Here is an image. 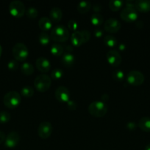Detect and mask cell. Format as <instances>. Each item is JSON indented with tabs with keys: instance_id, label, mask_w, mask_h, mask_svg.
I'll return each mask as SVG.
<instances>
[{
	"instance_id": "cell-39",
	"label": "cell",
	"mask_w": 150,
	"mask_h": 150,
	"mask_svg": "<svg viewBox=\"0 0 150 150\" xmlns=\"http://www.w3.org/2000/svg\"><path fill=\"white\" fill-rule=\"evenodd\" d=\"M101 8H102V6H101V4H99V3H96V4H94V6H93V9H94V10L95 11V13H99V12L101 10Z\"/></svg>"
},
{
	"instance_id": "cell-29",
	"label": "cell",
	"mask_w": 150,
	"mask_h": 150,
	"mask_svg": "<svg viewBox=\"0 0 150 150\" xmlns=\"http://www.w3.org/2000/svg\"><path fill=\"white\" fill-rule=\"evenodd\" d=\"M21 93L23 96L29 98V97H32L34 95V89L30 86H24L21 89Z\"/></svg>"
},
{
	"instance_id": "cell-17",
	"label": "cell",
	"mask_w": 150,
	"mask_h": 150,
	"mask_svg": "<svg viewBox=\"0 0 150 150\" xmlns=\"http://www.w3.org/2000/svg\"><path fill=\"white\" fill-rule=\"evenodd\" d=\"M50 19L54 22L60 21L63 17V11L58 7H53L49 13Z\"/></svg>"
},
{
	"instance_id": "cell-12",
	"label": "cell",
	"mask_w": 150,
	"mask_h": 150,
	"mask_svg": "<svg viewBox=\"0 0 150 150\" xmlns=\"http://www.w3.org/2000/svg\"><path fill=\"white\" fill-rule=\"evenodd\" d=\"M19 140H20V136L19 133L16 131H11L6 136L4 145L7 148H14L18 145Z\"/></svg>"
},
{
	"instance_id": "cell-27",
	"label": "cell",
	"mask_w": 150,
	"mask_h": 150,
	"mask_svg": "<svg viewBox=\"0 0 150 150\" xmlns=\"http://www.w3.org/2000/svg\"><path fill=\"white\" fill-rule=\"evenodd\" d=\"M112 76L115 81H121L124 79V73L120 69H117V70H113L112 73Z\"/></svg>"
},
{
	"instance_id": "cell-42",
	"label": "cell",
	"mask_w": 150,
	"mask_h": 150,
	"mask_svg": "<svg viewBox=\"0 0 150 150\" xmlns=\"http://www.w3.org/2000/svg\"><path fill=\"white\" fill-rule=\"evenodd\" d=\"M135 26H136L138 29H141V28L144 26V22L141 20H138L135 22Z\"/></svg>"
},
{
	"instance_id": "cell-13",
	"label": "cell",
	"mask_w": 150,
	"mask_h": 150,
	"mask_svg": "<svg viewBox=\"0 0 150 150\" xmlns=\"http://www.w3.org/2000/svg\"><path fill=\"white\" fill-rule=\"evenodd\" d=\"M107 59L111 65L119 66L122 61V57L120 53L116 50H110L107 53Z\"/></svg>"
},
{
	"instance_id": "cell-26",
	"label": "cell",
	"mask_w": 150,
	"mask_h": 150,
	"mask_svg": "<svg viewBox=\"0 0 150 150\" xmlns=\"http://www.w3.org/2000/svg\"><path fill=\"white\" fill-rule=\"evenodd\" d=\"M109 7L113 11L119 10L122 5L124 4V1L122 0H110L108 3Z\"/></svg>"
},
{
	"instance_id": "cell-5",
	"label": "cell",
	"mask_w": 150,
	"mask_h": 150,
	"mask_svg": "<svg viewBox=\"0 0 150 150\" xmlns=\"http://www.w3.org/2000/svg\"><path fill=\"white\" fill-rule=\"evenodd\" d=\"M13 55L17 61H24L29 56V50L24 43L17 42L13 47Z\"/></svg>"
},
{
	"instance_id": "cell-40",
	"label": "cell",
	"mask_w": 150,
	"mask_h": 150,
	"mask_svg": "<svg viewBox=\"0 0 150 150\" xmlns=\"http://www.w3.org/2000/svg\"><path fill=\"white\" fill-rule=\"evenodd\" d=\"M135 1H132V0H126V1H125V5H126V7H133V8H135Z\"/></svg>"
},
{
	"instance_id": "cell-43",
	"label": "cell",
	"mask_w": 150,
	"mask_h": 150,
	"mask_svg": "<svg viewBox=\"0 0 150 150\" xmlns=\"http://www.w3.org/2000/svg\"><path fill=\"white\" fill-rule=\"evenodd\" d=\"M65 48H66V52L71 53V51H73V47H72V45H67Z\"/></svg>"
},
{
	"instance_id": "cell-35",
	"label": "cell",
	"mask_w": 150,
	"mask_h": 150,
	"mask_svg": "<svg viewBox=\"0 0 150 150\" xmlns=\"http://www.w3.org/2000/svg\"><path fill=\"white\" fill-rule=\"evenodd\" d=\"M81 32H82V37H83L84 42H88V41L90 40V38H91V32H90L88 30H87V29H85V30H82V31H81Z\"/></svg>"
},
{
	"instance_id": "cell-32",
	"label": "cell",
	"mask_w": 150,
	"mask_h": 150,
	"mask_svg": "<svg viewBox=\"0 0 150 150\" xmlns=\"http://www.w3.org/2000/svg\"><path fill=\"white\" fill-rule=\"evenodd\" d=\"M63 74H64V73H63V70L62 69L55 68L51 71V76L54 80H58V79H60L63 77Z\"/></svg>"
},
{
	"instance_id": "cell-28",
	"label": "cell",
	"mask_w": 150,
	"mask_h": 150,
	"mask_svg": "<svg viewBox=\"0 0 150 150\" xmlns=\"http://www.w3.org/2000/svg\"><path fill=\"white\" fill-rule=\"evenodd\" d=\"M50 35H49L48 33L46 32H41L38 35V40H39L40 43L42 45H47L50 41Z\"/></svg>"
},
{
	"instance_id": "cell-16",
	"label": "cell",
	"mask_w": 150,
	"mask_h": 150,
	"mask_svg": "<svg viewBox=\"0 0 150 150\" xmlns=\"http://www.w3.org/2000/svg\"><path fill=\"white\" fill-rule=\"evenodd\" d=\"M71 41L74 46H79L84 43L83 37L81 31H76L71 35Z\"/></svg>"
},
{
	"instance_id": "cell-14",
	"label": "cell",
	"mask_w": 150,
	"mask_h": 150,
	"mask_svg": "<svg viewBox=\"0 0 150 150\" xmlns=\"http://www.w3.org/2000/svg\"><path fill=\"white\" fill-rule=\"evenodd\" d=\"M35 64H36V67L38 69V70L43 72V73L48 72L51 68V62H50V61L48 59L44 57H38L36 59V62H35Z\"/></svg>"
},
{
	"instance_id": "cell-41",
	"label": "cell",
	"mask_w": 150,
	"mask_h": 150,
	"mask_svg": "<svg viewBox=\"0 0 150 150\" xmlns=\"http://www.w3.org/2000/svg\"><path fill=\"white\" fill-rule=\"evenodd\" d=\"M6 134L3 131H0V144L5 141Z\"/></svg>"
},
{
	"instance_id": "cell-18",
	"label": "cell",
	"mask_w": 150,
	"mask_h": 150,
	"mask_svg": "<svg viewBox=\"0 0 150 150\" xmlns=\"http://www.w3.org/2000/svg\"><path fill=\"white\" fill-rule=\"evenodd\" d=\"M38 26L42 30H49L52 26V22H51L50 18L46 17V16H43L38 21Z\"/></svg>"
},
{
	"instance_id": "cell-47",
	"label": "cell",
	"mask_w": 150,
	"mask_h": 150,
	"mask_svg": "<svg viewBox=\"0 0 150 150\" xmlns=\"http://www.w3.org/2000/svg\"><path fill=\"white\" fill-rule=\"evenodd\" d=\"M1 53H2V48H1V45H0V57H1Z\"/></svg>"
},
{
	"instance_id": "cell-37",
	"label": "cell",
	"mask_w": 150,
	"mask_h": 150,
	"mask_svg": "<svg viewBox=\"0 0 150 150\" xmlns=\"http://www.w3.org/2000/svg\"><path fill=\"white\" fill-rule=\"evenodd\" d=\"M126 128L129 129V130H135V128H136L137 127V125L135 122L132 121L126 123Z\"/></svg>"
},
{
	"instance_id": "cell-2",
	"label": "cell",
	"mask_w": 150,
	"mask_h": 150,
	"mask_svg": "<svg viewBox=\"0 0 150 150\" xmlns=\"http://www.w3.org/2000/svg\"><path fill=\"white\" fill-rule=\"evenodd\" d=\"M88 112L95 117H102L107 111V105L101 100L93 101L88 105Z\"/></svg>"
},
{
	"instance_id": "cell-36",
	"label": "cell",
	"mask_w": 150,
	"mask_h": 150,
	"mask_svg": "<svg viewBox=\"0 0 150 150\" xmlns=\"http://www.w3.org/2000/svg\"><path fill=\"white\" fill-rule=\"evenodd\" d=\"M67 105L68 107H69V109L74 110L76 109V107H77V103H76V102H75L74 100H69L67 102Z\"/></svg>"
},
{
	"instance_id": "cell-45",
	"label": "cell",
	"mask_w": 150,
	"mask_h": 150,
	"mask_svg": "<svg viewBox=\"0 0 150 150\" xmlns=\"http://www.w3.org/2000/svg\"><path fill=\"white\" fill-rule=\"evenodd\" d=\"M119 48L120 50H124L125 48H126V45H125L124 43H120V45H119Z\"/></svg>"
},
{
	"instance_id": "cell-6",
	"label": "cell",
	"mask_w": 150,
	"mask_h": 150,
	"mask_svg": "<svg viewBox=\"0 0 150 150\" xmlns=\"http://www.w3.org/2000/svg\"><path fill=\"white\" fill-rule=\"evenodd\" d=\"M9 11L15 17H21L26 12L24 4L19 0H13L9 4Z\"/></svg>"
},
{
	"instance_id": "cell-3",
	"label": "cell",
	"mask_w": 150,
	"mask_h": 150,
	"mask_svg": "<svg viewBox=\"0 0 150 150\" xmlns=\"http://www.w3.org/2000/svg\"><path fill=\"white\" fill-rule=\"evenodd\" d=\"M21 101V95L16 91H10L5 94L3 98L4 105L9 108H14L17 107Z\"/></svg>"
},
{
	"instance_id": "cell-19",
	"label": "cell",
	"mask_w": 150,
	"mask_h": 150,
	"mask_svg": "<svg viewBox=\"0 0 150 150\" xmlns=\"http://www.w3.org/2000/svg\"><path fill=\"white\" fill-rule=\"evenodd\" d=\"M62 62L66 67H71L75 62V57L71 52H65L62 56Z\"/></svg>"
},
{
	"instance_id": "cell-38",
	"label": "cell",
	"mask_w": 150,
	"mask_h": 150,
	"mask_svg": "<svg viewBox=\"0 0 150 150\" xmlns=\"http://www.w3.org/2000/svg\"><path fill=\"white\" fill-rule=\"evenodd\" d=\"M94 35H95L96 38H100L103 35V30L101 29V28H96L94 29Z\"/></svg>"
},
{
	"instance_id": "cell-10",
	"label": "cell",
	"mask_w": 150,
	"mask_h": 150,
	"mask_svg": "<svg viewBox=\"0 0 150 150\" xmlns=\"http://www.w3.org/2000/svg\"><path fill=\"white\" fill-rule=\"evenodd\" d=\"M121 22L114 18H110L104 21V30L107 32L114 33V32H118L121 29Z\"/></svg>"
},
{
	"instance_id": "cell-30",
	"label": "cell",
	"mask_w": 150,
	"mask_h": 150,
	"mask_svg": "<svg viewBox=\"0 0 150 150\" xmlns=\"http://www.w3.org/2000/svg\"><path fill=\"white\" fill-rule=\"evenodd\" d=\"M10 117H11L10 114L7 111H0V124H5L8 122L10 120Z\"/></svg>"
},
{
	"instance_id": "cell-25",
	"label": "cell",
	"mask_w": 150,
	"mask_h": 150,
	"mask_svg": "<svg viewBox=\"0 0 150 150\" xmlns=\"http://www.w3.org/2000/svg\"><path fill=\"white\" fill-rule=\"evenodd\" d=\"M91 21L95 26H100L104 21V18L100 13H94L91 16Z\"/></svg>"
},
{
	"instance_id": "cell-11",
	"label": "cell",
	"mask_w": 150,
	"mask_h": 150,
	"mask_svg": "<svg viewBox=\"0 0 150 150\" xmlns=\"http://www.w3.org/2000/svg\"><path fill=\"white\" fill-rule=\"evenodd\" d=\"M55 98L60 102L67 103L70 100V91L64 86H60L55 90Z\"/></svg>"
},
{
	"instance_id": "cell-8",
	"label": "cell",
	"mask_w": 150,
	"mask_h": 150,
	"mask_svg": "<svg viewBox=\"0 0 150 150\" xmlns=\"http://www.w3.org/2000/svg\"><path fill=\"white\" fill-rule=\"evenodd\" d=\"M120 16L125 21L132 22L136 21L138 14L135 8L125 7L120 12Z\"/></svg>"
},
{
	"instance_id": "cell-22",
	"label": "cell",
	"mask_w": 150,
	"mask_h": 150,
	"mask_svg": "<svg viewBox=\"0 0 150 150\" xmlns=\"http://www.w3.org/2000/svg\"><path fill=\"white\" fill-rule=\"evenodd\" d=\"M21 70L24 75L29 76L34 73V67L30 62H25L21 66Z\"/></svg>"
},
{
	"instance_id": "cell-15",
	"label": "cell",
	"mask_w": 150,
	"mask_h": 150,
	"mask_svg": "<svg viewBox=\"0 0 150 150\" xmlns=\"http://www.w3.org/2000/svg\"><path fill=\"white\" fill-rule=\"evenodd\" d=\"M135 8L137 11L146 13L150 11V0H136Z\"/></svg>"
},
{
	"instance_id": "cell-7",
	"label": "cell",
	"mask_w": 150,
	"mask_h": 150,
	"mask_svg": "<svg viewBox=\"0 0 150 150\" xmlns=\"http://www.w3.org/2000/svg\"><path fill=\"white\" fill-rule=\"evenodd\" d=\"M144 75L139 70H133L129 71L126 75V81L133 86H139L144 81Z\"/></svg>"
},
{
	"instance_id": "cell-33",
	"label": "cell",
	"mask_w": 150,
	"mask_h": 150,
	"mask_svg": "<svg viewBox=\"0 0 150 150\" xmlns=\"http://www.w3.org/2000/svg\"><path fill=\"white\" fill-rule=\"evenodd\" d=\"M7 67L10 70L12 71H15L18 69L19 67V62H18L17 60L16 59H12L10 61H9V62L7 63Z\"/></svg>"
},
{
	"instance_id": "cell-20",
	"label": "cell",
	"mask_w": 150,
	"mask_h": 150,
	"mask_svg": "<svg viewBox=\"0 0 150 150\" xmlns=\"http://www.w3.org/2000/svg\"><path fill=\"white\" fill-rule=\"evenodd\" d=\"M138 126L144 131L150 132V117H141L138 122Z\"/></svg>"
},
{
	"instance_id": "cell-1",
	"label": "cell",
	"mask_w": 150,
	"mask_h": 150,
	"mask_svg": "<svg viewBox=\"0 0 150 150\" xmlns=\"http://www.w3.org/2000/svg\"><path fill=\"white\" fill-rule=\"evenodd\" d=\"M69 35L68 28L64 25L58 24L52 28L50 33V38L57 42H65L69 39Z\"/></svg>"
},
{
	"instance_id": "cell-46",
	"label": "cell",
	"mask_w": 150,
	"mask_h": 150,
	"mask_svg": "<svg viewBox=\"0 0 150 150\" xmlns=\"http://www.w3.org/2000/svg\"><path fill=\"white\" fill-rule=\"evenodd\" d=\"M145 150H150V144H147L145 147Z\"/></svg>"
},
{
	"instance_id": "cell-9",
	"label": "cell",
	"mask_w": 150,
	"mask_h": 150,
	"mask_svg": "<svg viewBox=\"0 0 150 150\" xmlns=\"http://www.w3.org/2000/svg\"><path fill=\"white\" fill-rule=\"evenodd\" d=\"M53 127L52 125L47 121H44L39 124L38 127V136L41 139H47L51 136L52 133Z\"/></svg>"
},
{
	"instance_id": "cell-4",
	"label": "cell",
	"mask_w": 150,
	"mask_h": 150,
	"mask_svg": "<svg viewBox=\"0 0 150 150\" xmlns=\"http://www.w3.org/2000/svg\"><path fill=\"white\" fill-rule=\"evenodd\" d=\"M51 84V79L46 74H41L37 76L34 81V85L37 90L44 92L48 90Z\"/></svg>"
},
{
	"instance_id": "cell-31",
	"label": "cell",
	"mask_w": 150,
	"mask_h": 150,
	"mask_svg": "<svg viewBox=\"0 0 150 150\" xmlns=\"http://www.w3.org/2000/svg\"><path fill=\"white\" fill-rule=\"evenodd\" d=\"M25 13H26V16L29 18H35L38 16V11L35 7L31 6V7H28L27 10L25 12Z\"/></svg>"
},
{
	"instance_id": "cell-21",
	"label": "cell",
	"mask_w": 150,
	"mask_h": 150,
	"mask_svg": "<svg viewBox=\"0 0 150 150\" xmlns=\"http://www.w3.org/2000/svg\"><path fill=\"white\" fill-rule=\"evenodd\" d=\"M77 10L81 13H86L91 10V4L90 1H80L78 3L77 6H76Z\"/></svg>"
},
{
	"instance_id": "cell-23",
	"label": "cell",
	"mask_w": 150,
	"mask_h": 150,
	"mask_svg": "<svg viewBox=\"0 0 150 150\" xmlns=\"http://www.w3.org/2000/svg\"><path fill=\"white\" fill-rule=\"evenodd\" d=\"M63 51H64V48H63V45L59 43H57V42L53 43L51 45V48H50V51L54 56L63 55Z\"/></svg>"
},
{
	"instance_id": "cell-44",
	"label": "cell",
	"mask_w": 150,
	"mask_h": 150,
	"mask_svg": "<svg viewBox=\"0 0 150 150\" xmlns=\"http://www.w3.org/2000/svg\"><path fill=\"white\" fill-rule=\"evenodd\" d=\"M108 99H109V95H107V94H103V95H101V100H102L103 102L107 101Z\"/></svg>"
},
{
	"instance_id": "cell-24",
	"label": "cell",
	"mask_w": 150,
	"mask_h": 150,
	"mask_svg": "<svg viewBox=\"0 0 150 150\" xmlns=\"http://www.w3.org/2000/svg\"><path fill=\"white\" fill-rule=\"evenodd\" d=\"M103 41L104 43L109 47H115L117 45L118 43V40L116 37L111 35H106L104 37Z\"/></svg>"
},
{
	"instance_id": "cell-34",
	"label": "cell",
	"mask_w": 150,
	"mask_h": 150,
	"mask_svg": "<svg viewBox=\"0 0 150 150\" xmlns=\"http://www.w3.org/2000/svg\"><path fill=\"white\" fill-rule=\"evenodd\" d=\"M68 26H69V29H71V30L74 31V32L77 31L76 29H78V23L74 19H71V20L69 21V22H68Z\"/></svg>"
}]
</instances>
